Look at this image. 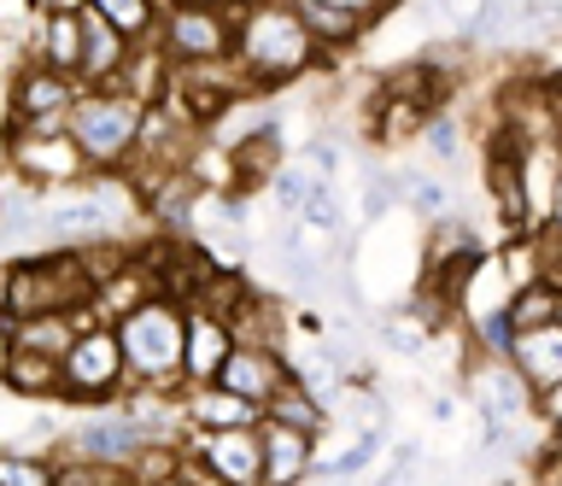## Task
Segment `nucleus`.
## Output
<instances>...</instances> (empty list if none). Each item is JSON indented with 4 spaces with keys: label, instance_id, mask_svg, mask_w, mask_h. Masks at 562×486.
Wrapping results in <instances>:
<instances>
[{
    "label": "nucleus",
    "instance_id": "nucleus-22",
    "mask_svg": "<svg viewBox=\"0 0 562 486\" xmlns=\"http://www.w3.org/2000/svg\"><path fill=\"white\" fill-rule=\"evenodd\" d=\"M299 7V19L311 24V36L328 47H351V42H363V30H369V19L363 12H351V7H328V0H293Z\"/></svg>",
    "mask_w": 562,
    "mask_h": 486
},
{
    "label": "nucleus",
    "instance_id": "nucleus-10",
    "mask_svg": "<svg viewBox=\"0 0 562 486\" xmlns=\"http://www.w3.org/2000/svg\"><path fill=\"white\" fill-rule=\"evenodd\" d=\"M82 82L65 71H47L42 59L18 65L12 94H7V129H70V106H77Z\"/></svg>",
    "mask_w": 562,
    "mask_h": 486
},
{
    "label": "nucleus",
    "instance_id": "nucleus-21",
    "mask_svg": "<svg viewBox=\"0 0 562 486\" xmlns=\"http://www.w3.org/2000/svg\"><path fill=\"white\" fill-rule=\"evenodd\" d=\"M263 422H288V428H305V433H316V440H323V433L334 428V405L293 375V381H281L276 398L263 405Z\"/></svg>",
    "mask_w": 562,
    "mask_h": 486
},
{
    "label": "nucleus",
    "instance_id": "nucleus-24",
    "mask_svg": "<svg viewBox=\"0 0 562 486\" xmlns=\"http://www.w3.org/2000/svg\"><path fill=\"white\" fill-rule=\"evenodd\" d=\"M94 12H105L130 42H158V24H165V0H88Z\"/></svg>",
    "mask_w": 562,
    "mask_h": 486
},
{
    "label": "nucleus",
    "instance_id": "nucleus-11",
    "mask_svg": "<svg viewBox=\"0 0 562 486\" xmlns=\"http://www.w3.org/2000/svg\"><path fill=\"white\" fill-rule=\"evenodd\" d=\"M158 440V428L147 422V416H135L130 405H100L88 422H77L65 433L59 451H77V457H94V463H117L130 468L140 451H147Z\"/></svg>",
    "mask_w": 562,
    "mask_h": 486
},
{
    "label": "nucleus",
    "instance_id": "nucleus-35",
    "mask_svg": "<svg viewBox=\"0 0 562 486\" xmlns=\"http://www.w3.org/2000/svg\"><path fill=\"white\" fill-rule=\"evenodd\" d=\"M539 422L551 428V433H562V381L551 393H539Z\"/></svg>",
    "mask_w": 562,
    "mask_h": 486
},
{
    "label": "nucleus",
    "instance_id": "nucleus-33",
    "mask_svg": "<svg viewBox=\"0 0 562 486\" xmlns=\"http://www.w3.org/2000/svg\"><path fill=\"white\" fill-rule=\"evenodd\" d=\"M428 7H434V19H446V24L457 30V36H463V30H469L474 19H481L486 0H428Z\"/></svg>",
    "mask_w": 562,
    "mask_h": 486
},
{
    "label": "nucleus",
    "instance_id": "nucleus-25",
    "mask_svg": "<svg viewBox=\"0 0 562 486\" xmlns=\"http://www.w3.org/2000/svg\"><path fill=\"white\" fill-rule=\"evenodd\" d=\"M0 486H59V457L53 451L7 445L0 451Z\"/></svg>",
    "mask_w": 562,
    "mask_h": 486
},
{
    "label": "nucleus",
    "instance_id": "nucleus-39",
    "mask_svg": "<svg viewBox=\"0 0 562 486\" xmlns=\"http://www.w3.org/2000/svg\"><path fill=\"white\" fill-rule=\"evenodd\" d=\"M557 287H562V270H557Z\"/></svg>",
    "mask_w": 562,
    "mask_h": 486
},
{
    "label": "nucleus",
    "instance_id": "nucleus-38",
    "mask_svg": "<svg viewBox=\"0 0 562 486\" xmlns=\"http://www.w3.org/2000/svg\"><path fill=\"white\" fill-rule=\"evenodd\" d=\"M217 7H228V12H246V7H258V0H217Z\"/></svg>",
    "mask_w": 562,
    "mask_h": 486
},
{
    "label": "nucleus",
    "instance_id": "nucleus-14",
    "mask_svg": "<svg viewBox=\"0 0 562 486\" xmlns=\"http://www.w3.org/2000/svg\"><path fill=\"white\" fill-rule=\"evenodd\" d=\"M235 346H240V335H235V323H228L223 310L188 305V387H200V381H217Z\"/></svg>",
    "mask_w": 562,
    "mask_h": 486
},
{
    "label": "nucleus",
    "instance_id": "nucleus-40",
    "mask_svg": "<svg viewBox=\"0 0 562 486\" xmlns=\"http://www.w3.org/2000/svg\"><path fill=\"white\" fill-rule=\"evenodd\" d=\"M557 147H562V129H557Z\"/></svg>",
    "mask_w": 562,
    "mask_h": 486
},
{
    "label": "nucleus",
    "instance_id": "nucleus-2",
    "mask_svg": "<svg viewBox=\"0 0 562 486\" xmlns=\"http://www.w3.org/2000/svg\"><path fill=\"white\" fill-rule=\"evenodd\" d=\"M94 299H100V275L82 247H42L30 258H12L7 287H0L7 317H65V310H88Z\"/></svg>",
    "mask_w": 562,
    "mask_h": 486
},
{
    "label": "nucleus",
    "instance_id": "nucleus-7",
    "mask_svg": "<svg viewBox=\"0 0 562 486\" xmlns=\"http://www.w3.org/2000/svg\"><path fill=\"white\" fill-rule=\"evenodd\" d=\"M182 475L193 486H270L263 475V422L223 428V433H182Z\"/></svg>",
    "mask_w": 562,
    "mask_h": 486
},
{
    "label": "nucleus",
    "instance_id": "nucleus-18",
    "mask_svg": "<svg viewBox=\"0 0 562 486\" xmlns=\"http://www.w3.org/2000/svg\"><path fill=\"white\" fill-rule=\"evenodd\" d=\"M35 59L82 82V7H53L35 19Z\"/></svg>",
    "mask_w": 562,
    "mask_h": 486
},
{
    "label": "nucleus",
    "instance_id": "nucleus-3",
    "mask_svg": "<svg viewBox=\"0 0 562 486\" xmlns=\"http://www.w3.org/2000/svg\"><path fill=\"white\" fill-rule=\"evenodd\" d=\"M117 335H123V352H130L135 387H153V393L188 387V305L176 293H153L135 310H123Z\"/></svg>",
    "mask_w": 562,
    "mask_h": 486
},
{
    "label": "nucleus",
    "instance_id": "nucleus-41",
    "mask_svg": "<svg viewBox=\"0 0 562 486\" xmlns=\"http://www.w3.org/2000/svg\"><path fill=\"white\" fill-rule=\"evenodd\" d=\"M165 7H170V0H165Z\"/></svg>",
    "mask_w": 562,
    "mask_h": 486
},
{
    "label": "nucleus",
    "instance_id": "nucleus-15",
    "mask_svg": "<svg viewBox=\"0 0 562 486\" xmlns=\"http://www.w3.org/2000/svg\"><path fill=\"white\" fill-rule=\"evenodd\" d=\"M130 54H135V42L123 36L105 12L82 7V82H88V89H117Z\"/></svg>",
    "mask_w": 562,
    "mask_h": 486
},
{
    "label": "nucleus",
    "instance_id": "nucleus-1",
    "mask_svg": "<svg viewBox=\"0 0 562 486\" xmlns=\"http://www.w3.org/2000/svg\"><path fill=\"white\" fill-rule=\"evenodd\" d=\"M240 36H235V59L246 65V77L258 82L263 94L281 89V82H299L305 71L323 65L328 47L311 36V24L299 19L293 0H258V7L235 12Z\"/></svg>",
    "mask_w": 562,
    "mask_h": 486
},
{
    "label": "nucleus",
    "instance_id": "nucleus-13",
    "mask_svg": "<svg viewBox=\"0 0 562 486\" xmlns=\"http://www.w3.org/2000/svg\"><path fill=\"white\" fill-rule=\"evenodd\" d=\"M217 381H223V387H235L240 398H252V405H270L281 381H293V358L281 352V346H246L240 340L235 352H228Z\"/></svg>",
    "mask_w": 562,
    "mask_h": 486
},
{
    "label": "nucleus",
    "instance_id": "nucleus-19",
    "mask_svg": "<svg viewBox=\"0 0 562 486\" xmlns=\"http://www.w3.org/2000/svg\"><path fill=\"white\" fill-rule=\"evenodd\" d=\"M94 317V305L88 310H65V317H7V346H24V352H47V358H65L70 340L82 335V323Z\"/></svg>",
    "mask_w": 562,
    "mask_h": 486
},
{
    "label": "nucleus",
    "instance_id": "nucleus-29",
    "mask_svg": "<svg viewBox=\"0 0 562 486\" xmlns=\"http://www.w3.org/2000/svg\"><path fill=\"white\" fill-rule=\"evenodd\" d=\"M422 147H428L439 165H457V159H463V117H457V112H434L428 129H422Z\"/></svg>",
    "mask_w": 562,
    "mask_h": 486
},
{
    "label": "nucleus",
    "instance_id": "nucleus-36",
    "mask_svg": "<svg viewBox=\"0 0 562 486\" xmlns=\"http://www.w3.org/2000/svg\"><path fill=\"white\" fill-rule=\"evenodd\" d=\"M328 7H351V12H363V19H369V24H375V19H381V12H386V7H393V0H328Z\"/></svg>",
    "mask_w": 562,
    "mask_h": 486
},
{
    "label": "nucleus",
    "instance_id": "nucleus-16",
    "mask_svg": "<svg viewBox=\"0 0 562 486\" xmlns=\"http://www.w3.org/2000/svg\"><path fill=\"white\" fill-rule=\"evenodd\" d=\"M263 475H270V486H305L316 475V433L263 422Z\"/></svg>",
    "mask_w": 562,
    "mask_h": 486
},
{
    "label": "nucleus",
    "instance_id": "nucleus-34",
    "mask_svg": "<svg viewBox=\"0 0 562 486\" xmlns=\"http://www.w3.org/2000/svg\"><path fill=\"white\" fill-rule=\"evenodd\" d=\"M416 457H422V445H411V440H398L393 445V463H386V475L375 481V486H404L416 475Z\"/></svg>",
    "mask_w": 562,
    "mask_h": 486
},
{
    "label": "nucleus",
    "instance_id": "nucleus-4",
    "mask_svg": "<svg viewBox=\"0 0 562 486\" xmlns=\"http://www.w3.org/2000/svg\"><path fill=\"white\" fill-rule=\"evenodd\" d=\"M147 112L140 100H130L123 89H88L70 106V142L82 147V159L94 170H123L140 159V142H147Z\"/></svg>",
    "mask_w": 562,
    "mask_h": 486
},
{
    "label": "nucleus",
    "instance_id": "nucleus-8",
    "mask_svg": "<svg viewBox=\"0 0 562 486\" xmlns=\"http://www.w3.org/2000/svg\"><path fill=\"white\" fill-rule=\"evenodd\" d=\"M7 165L12 182L53 194V188H82L94 182V165L82 159V147L70 142V129H7Z\"/></svg>",
    "mask_w": 562,
    "mask_h": 486
},
{
    "label": "nucleus",
    "instance_id": "nucleus-20",
    "mask_svg": "<svg viewBox=\"0 0 562 486\" xmlns=\"http://www.w3.org/2000/svg\"><path fill=\"white\" fill-rule=\"evenodd\" d=\"M509 363L533 381L539 393H551L562 381V317L544 323V328H521L516 335V352H509Z\"/></svg>",
    "mask_w": 562,
    "mask_h": 486
},
{
    "label": "nucleus",
    "instance_id": "nucleus-27",
    "mask_svg": "<svg viewBox=\"0 0 562 486\" xmlns=\"http://www.w3.org/2000/svg\"><path fill=\"white\" fill-rule=\"evenodd\" d=\"M428 340H434V328H428V317H422V310H393V317H386V328H381V346L386 352H398V358H422L428 352Z\"/></svg>",
    "mask_w": 562,
    "mask_h": 486
},
{
    "label": "nucleus",
    "instance_id": "nucleus-26",
    "mask_svg": "<svg viewBox=\"0 0 562 486\" xmlns=\"http://www.w3.org/2000/svg\"><path fill=\"white\" fill-rule=\"evenodd\" d=\"M386 445V428L375 422V428H363L358 440H351L340 457H328V463H316V475H328V481H358L369 463H375V451Z\"/></svg>",
    "mask_w": 562,
    "mask_h": 486
},
{
    "label": "nucleus",
    "instance_id": "nucleus-6",
    "mask_svg": "<svg viewBox=\"0 0 562 486\" xmlns=\"http://www.w3.org/2000/svg\"><path fill=\"white\" fill-rule=\"evenodd\" d=\"M469 405H474V416H481V428H486V445H504V440H516V428L527 422V416H539V387L509 358L474 352Z\"/></svg>",
    "mask_w": 562,
    "mask_h": 486
},
{
    "label": "nucleus",
    "instance_id": "nucleus-12",
    "mask_svg": "<svg viewBox=\"0 0 562 486\" xmlns=\"http://www.w3.org/2000/svg\"><path fill=\"white\" fill-rule=\"evenodd\" d=\"M263 405L240 398L223 381H200V387H182V428L188 433H223V428H258Z\"/></svg>",
    "mask_w": 562,
    "mask_h": 486
},
{
    "label": "nucleus",
    "instance_id": "nucleus-5",
    "mask_svg": "<svg viewBox=\"0 0 562 486\" xmlns=\"http://www.w3.org/2000/svg\"><path fill=\"white\" fill-rule=\"evenodd\" d=\"M130 387H135V375H130V352H123L117 323H105L94 310L65 352V405H82V410L123 405Z\"/></svg>",
    "mask_w": 562,
    "mask_h": 486
},
{
    "label": "nucleus",
    "instance_id": "nucleus-30",
    "mask_svg": "<svg viewBox=\"0 0 562 486\" xmlns=\"http://www.w3.org/2000/svg\"><path fill=\"white\" fill-rule=\"evenodd\" d=\"M299 223H305L311 235H334V229H340V205H334V182H316V188H311V200H305V212H299Z\"/></svg>",
    "mask_w": 562,
    "mask_h": 486
},
{
    "label": "nucleus",
    "instance_id": "nucleus-32",
    "mask_svg": "<svg viewBox=\"0 0 562 486\" xmlns=\"http://www.w3.org/2000/svg\"><path fill=\"white\" fill-rule=\"evenodd\" d=\"M299 159H305V165H311L323 182H334V170H340V147H334L328 135H316V142H305V147H299Z\"/></svg>",
    "mask_w": 562,
    "mask_h": 486
},
{
    "label": "nucleus",
    "instance_id": "nucleus-37",
    "mask_svg": "<svg viewBox=\"0 0 562 486\" xmlns=\"http://www.w3.org/2000/svg\"><path fill=\"white\" fill-rule=\"evenodd\" d=\"M551 229L562 235V177H557V194H551Z\"/></svg>",
    "mask_w": 562,
    "mask_h": 486
},
{
    "label": "nucleus",
    "instance_id": "nucleus-9",
    "mask_svg": "<svg viewBox=\"0 0 562 486\" xmlns=\"http://www.w3.org/2000/svg\"><path fill=\"white\" fill-rule=\"evenodd\" d=\"M235 36H240V19L228 7H217V0H170L165 24H158V47L176 65L235 59Z\"/></svg>",
    "mask_w": 562,
    "mask_h": 486
},
{
    "label": "nucleus",
    "instance_id": "nucleus-31",
    "mask_svg": "<svg viewBox=\"0 0 562 486\" xmlns=\"http://www.w3.org/2000/svg\"><path fill=\"white\" fill-rule=\"evenodd\" d=\"M398 205V177H369V188H363V217L375 223V217H386Z\"/></svg>",
    "mask_w": 562,
    "mask_h": 486
},
{
    "label": "nucleus",
    "instance_id": "nucleus-23",
    "mask_svg": "<svg viewBox=\"0 0 562 486\" xmlns=\"http://www.w3.org/2000/svg\"><path fill=\"white\" fill-rule=\"evenodd\" d=\"M557 317H562V287L551 282V275H533V282L509 287V323H516V335L521 328H544Z\"/></svg>",
    "mask_w": 562,
    "mask_h": 486
},
{
    "label": "nucleus",
    "instance_id": "nucleus-28",
    "mask_svg": "<svg viewBox=\"0 0 562 486\" xmlns=\"http://www.w3.org/2000/svg\"><path fill=\"white\" fill-rule=\"evenodd\" d=\"M398 200L411 205L416 217H446L451 212V194L439 177H422V170H398Z\"/></svg>",
    "mask_w": 562,
    "mask_h": 486
},
{
    "label": "nucleus",
    "instance_id": "nucleus-17",
    "mask_svg": "<svg viewBox=\"0 0 562 486\" xmlns=\"http://www.w3.org/2000/svg\"><path fill=\"white\" fill-rule=\"evenodd\" d=\"M0 381H7V393H12V398L47 405V398H65V358H47V352H24V346H7V358H0Z\"/></svg>",
    "mask_w": 562,
    "mask_h": 486
}]
</instances>
